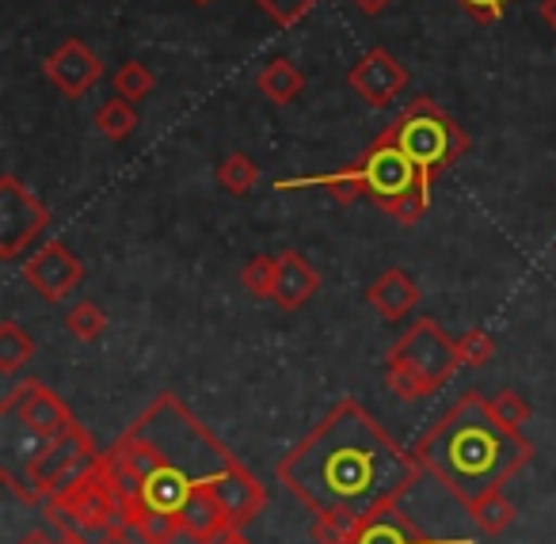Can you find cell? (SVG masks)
Listing matches in <instances>:
<instances>
[{"mask_svg":"<svg viewBox=\"0 0 556 544\" xmlns=\"http://www.w3.org/2000/svg\"><path fill=\"white\" fill-rule=\"evenodd\" d=\"M320 0H255V9H260L275 27H282V31H290V27L302 24Z\"/></svg>","mask_w":556,"mask_h":544,"instance_id":"cell-28","label":"cell"},{"mask_svg":"<svg viewBox=\"0 0 556 544\" xmlns=\"http://www.w3.org/2000/svg\"><path fill=\"white\" fill-rule=\"evenodd\" d=\"M275 278H278V260H270V255H263V252L252 255V260L240 267V286L260 301H270V293H275Z\"/></svg>","mask_w":556,"mask_h":544,"instance_id":"cell-26","label":"cell"},{"mask_svg":"<svg viewBox=\"0 0 556 544\" xmlns=\"http://www.w3.org/2000/svg\"><path fill=\"white\" fill-rule=\"evenodd\" d=\"M401 141V149L419 164L427 179H439L442 172H450L465 153L472 149L469 134L462 130V123H454L446 107L431 96H416L404 103V111L396 115V123H389Z\"/></svg>","mask_w":556,"mask_h":544,"instance_id":"cell-5","label":"cell"},{"mask_svg":"<svg viewBox=\"0 0 556 544\" xmlns=\"http://www.w3.org/2000/svg\"><path fill=\"white\" fill-rule=\"evenodd\" d=\"M351 164H355L358 179H363L366 199H370L378 210H386L396 225L412 229V225H419L427 217L434 184L401 149L393 126H386V130H381Z\"/></svg>","mask_w":556,"mask_h":544,"instance_id":"cell-4","label":"cell"},{"mask_svg":"<svg viewBox=\"0 0 556 544\" xmlns=\"http://www.w3.org/2000/svg\"><path fill=\"white\" fill-rule=\"evenodd\" d=\"M214 179L222 184L225 194H237V199H244V194L260 184V164H255L248 153H229V156H222V161H217Z\"/></svg>","mask_w":556,"mask_h":544,"instance_id":"cell-21","label":"cell"},{"mask_svg":"<svg viewBox=\"0 0 556 544\" xmlns=\"http://www.w3.org/2000/svg\"><path fill=\"white\" fill-rule=\"evenodd\" d=\"M469 518L477 521L480 533L488 536H500L503 529L515 521V506H510V498L503 495V491H492V495L477 498V503L469 506Z\"/></svg>","mask_w":556,"mask_h":544,"instance_id":"cell-24","label":"cell"},{"mask_svg":"<svg viewBox=\"0 0 556 544\" xmlns=\"http://www.w3.org/2000/svg\"><path fill=\"white\" fill-rule=\"evenodd\" d=\"M47 229L50 210L16 176H0V260L16 263Z\"/></svg>","mask_w":556,"mask_h":544,"instance_id":"cell-8","label":"cell"},{"mask_svg":"<svg viewBox=\"0 0 556 544\" xmlns=\"http://www.w3.org/2000/svg\"><path fill=\"white\" fill-rule=\"evenodd\" d=\"M355 544H439V541H434L427 529H419L416 521L401 510V506L389 503L363 521Z\"/></svg>","mask_w":556,"mask_h":544,"instance_id":"cell-17","label":"cell"},{"mask_svg":"<svg viewBox=\"0 0 556 544\" xmlns=\"http://www.w3.org/2000/svg\"><path fill=\"white\" fill-rule=\"evenodd\" d=\"M492 354H495V339L488 336V331L472 328L457 339V358H462V366H484Z\"/></svg>","mask_w":556,"mask_h":544,"instance_id":"cell-30","label":"cell"},{"mask_svg":"<svg viewBox=\"0 0 556 544\" xmlns=\"http://www.w3.org/2000/svg\"><path fill=\"white\" fill-rule=\"evenodd\" d=\"M389 366H404L419 377L431 392H439L450 377L457 374L462 358H457V343L442 331L439 320L431 316H419L393 346H389Z\"/></svg>","mask_w":556,"mask_h":544,"instance_id":"cell-7","label":"cell"},{"mask_svg":"<svg viewBox=\"0 0 556 544\" xmlns=\"http://www.w3.org/2000/svg\"><path fill=\"white\" fill-rule=\"evenodd\" d=\"M58 544H96V541L80 533V529H58Z\"/></svg>","mask_w":556,"mask_h":544,"instance_id":"cell-34","label":"cell"},{"mask_svg":"<svg viewBox=\"0 0 556 544\" xmlns=\"http://www.w3.org/2000/svg\"><path fill=\"white\" fill-rule=\"evenodd\" d=\"M176 518H179V529H184L187 536H194L199 544H217L222 536L232 533L229 514H225L222 498H217L210 488H194L191 498L179 506Z\"/></svg>","mask_w":556,"mask_h":544,"instance_id":"cell-13","label":"cell"},{"mask_svg":"<svg viewBox=\"0 0 556 544\" xmlns=\"http://www.w3.org/2000/svg\"><path fill=\"white\" fill-rule=\"evenodd\" d=\"M0 415L20 422V427L35 430V434L50 438V442L77 427V419H73V412L65 407V400L54 396L42 381L16 384V389L4 396V404H0Z\"/></svg>","mask_w":556,"mask_h":544,"instance_id":"cell-9","label":"cell"},{"mask_svg":"<svg viewBox=\"0 0 556 544\" xmlns=\"http://www.w3.org/2000/svg\"><path fill=\"white\" fill-rule=\"evenodd\" d=\"M35 358V339L16 320H0V374H20Z\"/></svg>","mask_w":556,"mask_h":544,"instance_id":"cell-22","label":"cell"},{"mask_svg":"<svg viewBox=\"0 0 556 544\" xmlns=\"http://www.w3.org/2000/svg\"><path fill=\"white\" fill-rule=\"evenodd\" d=\"M210 491L222 498V506H225V514H229L232 529L248 526V521H252L255 514L263 510V483L255 480V476L248 472L244 465L229 468V472H225Z\"/></svg>","mask_w":556,"mask_h":544,"instance_id":"cell-15","label":"cell"},{"mask_svg":"<svg viewBox=\"0 0 556 544\" xmlns=\"http://www.w3.org/2000/svg\"><path fill=\"white\" fill-rule=\"evenodd\" d=\"M348 85L370 111H389L412 85V73L386 47H370L348 69Z\"/></svg>","mask_w":556,"mask_h":544,"instance_id":"cell-10","label":"cell"},{"mask_svg":"<svg viewBox=\"0 0 556 544\" xmlns=\"http://www.w3.org/2000/svg\"><path fill=\"white\" fill-rule=\"evenodd\" d=\"M20 544H58V541H50L47 533H27V536H24V541H20Z\"/></svg>","mask_w":556,"mask_h":544,"instance_id":"cell-36","label":"cell"},{"mask_svg":"<svg viewBox=\"0 0 556 544\" xmlns=\"http://www.w3.org/2000/svg\"><path fill=\"white\" fill-rule=\"evenodd\" d=\"M305 187H320V191L332 194L340 206H351L355 199H366L363 191V179H358L355 164L340 172H320V176H298V179H278L275 191H305Z\"/></svg>","mask_w":556,"mask_h":544,"instance_id":"cell-19","label":"cell"},{"mask_svg":"<svg viewBox=\"0 0 556 544\" xmlns=\"http://www.w3.org/2000/svg\"><path fill=\"white\" fill-rule=\"evenodd\" d=\"M24 282L50 305H62L80 282H85V263L65 244H42L31 260L24 263Z\"/></svg>","mask_w":556,"mask_h":544,"instance_id":"cell-12","label":"cell"},{"mask_svg":"<svg viewBox=\"0 0 556 544\" xmlns=\"http://www.w3.org/2000/svg\"><path fill=\"white\" fill-rule=\"evenodd\" d=\"M217 544H248V541H244V536H237V533H229V536H222Z\"/></svg>","mask_w":556,"mask_h":544,"instance_id":"cell-37","label":"cell"},{"mask_svg":"<svg viewBox=\"0 0 556 544\" xmlns=\"http://www.w3.org/2000/svg\"><path fill=\"white\" fill-rule=\"evenodd\" d=\"M457 9L477 20V24H500L515 9V0H457Z\"/></svg>","mask_w":556,"mask_h":544,"instance_id":"cell-32","label":"cell"},{"mask_svg":"<svg viewBox=\"0 0 556 544\" xmlns=\"http://www.w3.org/2000/svg\"><path fill=\"white\" fill-rule=\"evenodd\" d=\"M424 465L404 453L358 400H340L287 457L278 460V480L317 518L366 521L374 510L401 503L416 488Z\"/></svg>","mask_w":556,"mask_h":544,"instance_id":"cell-1","label":"cell"},{"mask_svg":"<svg viewBox=\"0 0 556 544\" xmlns=\"http://www.w3.org/2000/svg\"><path fill=\"white\" fill-rule=\"evenodd\" d=\"M538 16L548 24V31H556V0H541V4H538Z\"/></svg>","mask_w":556,"mask_h":544,"instance_id":"cell-35","label":"cell"},{"mask_svg":"<svg viewBox=\"0 0 556 544\" xmlns=\"http://www.w3.org/2000/svg\"><path fill=\"white\" fill-rule=\"evenodd\" d=\"M42 77L65 96V100H85L96 85L103 80V62L92 47L80 39H65L58 50H50L42 62Z\"/></svg>","mask_w":556,"mask_h":544,"instance_id":"cell-11","label":"cell"},{"mask_svg":"<svg viewBox=\"0 0 556 544\" xmlns=\"http://www.w3.org/2000/svg\"><path fill=\"white\" fill-rule=\"evenodd\" d=\"M65 331L73 339H80V343H92V339H100L108 331V313L96 301H80V305H73L65 313Z\"/></svg>","mask_w":556,"mask_h":544,"instance_id":"cell-25","label":"cell"},{"mask_svg":"<svg viewBox=\"0 0 556 544\" xmlns=\"http://www.w3.org/2000/svg\"><path fill=\"white\" fill-rule=\"evenodd\" d=\"M351 4H355L363 16H381V12H386L393 0H351Z\"/></svg>","mask_w":556,"mask_h":544,"instance_id":"cell-33","label":"cell"},{"mask_svg":"<svg viewBox=\"0 0 556 544\" xmlns=\"http://www.w3.org/2000/svg\"><path fill=\"white\" fill-rule=\"evenodd\" d=\"M191 4H199V9H206V4H214V0H191Z\"/></svg>","mask_w":556,"mask_h":544,"instance_id":"cell-38","label":"cell"},{"mask_svg":"<svg viewBox=\"0 0 556 544\" xmlns=\"http://www.w3.org/2000/svg\"><path fill=\"white\" fill-rule=\"evenodd\" d=\"M416 460L457 498L472 506L500 491L530 460L533 445L522 430H507L488 412V396L465 392L416 442Z\"/></svg>","mask_w":556,"mask_h":544,"instance_id":"cell-2","label":"cell"},{"mask_svg":"<svg viewBox=\"0 0 556 544\" xmlns=\"http://www.w3.org/2000/svg\"><path fill=\"white\" fill-rule=\"evenodd\" d=\"M111 88H115V96H123V100L141 103L156 92V77L146 62H123L111 73Z\"/></svg>","mask_w":556,"mask_h":544,"instance_id":"cell-23","label":"cell"},{"mask_svg":"<svg viewBox=\"0 0 556 544\" xmlns=\"http://www.w3.org/2000/svg\"><path fill=\"white\" fill-rule=\"evenodd\" d=\"M92 465H96L92 438H88L85 427L77 422L70 434L54 438V442H50L47 450L27 465L24 476H12V480H4V483L16 488L24 498H31V503H42V498H50V495H58V491L70 488V483L77 480L80 472H88Z\"/></svg>","mask_w":556,"mask_h":544,"instance_id":"cell-6","label":"cell"},{"mask_svg":"<svg viewBox=\"0 0 556 544\" xmlns=\"http://www.w3.org/2000/svg\"><path fill=\"white\" fill-rule=\"evenodd\" d=\"M488 412H492L495 422L507 430H522L533 415L530 404H526V396H518L515 389H503V392H495V396H488Z\"/></svg>","mask_w":556,"mask_h":544,"instance_id":"cell-27","label":"cell"},{"mask_svg":"<svg viewBox=\"0 0 556 544\" xmlns=\"http://www.w3.org/2000/svg\"><path fill=\"white\" fill-rule=\"evenodd\" d=\"M138 123H141L138 103L123 100V96H111V100L96 111V130H100L108 141H115V146H123V141L138 130Z\"/></svg>","mask_w":556,"mask_h":544,"instance_id":"cell-20","label":"cell"},{"mask_svg":"<svg viewBox=\"0 0 556 544\" xmlns=\"http://www.w3.org/2000/svg\"><path fill=\"white\" fill-rule=\"evenodd\" d=\"M130 430L153 450L156 465L176 468V472H184L187 480L202 483V488H214L229 468L240 465V460L187 412L184 400L172 396V392L156 396L153 404L134 419Z\"/></svg>","mask_w":556,"mask_h":544,"instance_id":"cell-3","label":"cell"},{"mask_svg":"<svg viewBox=\"0 0 556 544\" xmlns=\"http://www.w3.org/2000/svg\"><path fill=\"white\" fill-rule=\"evenodd\" d=\"M317 290H320V275L302 252L290 248V252L278 255V278H275V293H270V301H275L282 313L302 308L305 301L317 298Z\"/></svg>","mask_w":556,"mask_h":544,"instance_id":"cell-14","label":"cell"},{"mask_svg":"<svg viewBox=\"0 0 556 544\" xmlns=\"http://www.w3.org/2000/svg\"><path fill=\"white\" fill-rule=\"evenodd\" d=\"M358 529H363V521L332 518V514H325V518L313 521V541L317 544H355Z\"/></svg>","mask_w":556,"mask_h":544,"instance_id":"cell-29","label":"cell"},{"mask_svg":"<svg viewBox=\"0 0 556 544\" xmlns=\"http://www.w3.org/2000/svg\"><path fill=\"white\" fill-rule=\"evenodd\" d=\"M255 88L263 92V100L275 103V107H290L298 96L305 92V73L298 69L290 58H270L260 73H255Z\"/></svg>","mask_w":556,"mask_h":544,"instance_id":"cell-18","label":"cell"},{"mask_svg":"<svg viewBox=\"0 0 556 544\" xmlns=\"http://www.w3.org/2000/svg\"><path fill=\"white\" fill-rule=\"evenodd\" d=\"M366 301H370V305L378 308L381 320L396 324V320H404V316L416 313V305H419V286H416V278H412L404 267H389L386 275H381L378 282H374L370 290H366Z\"/></svg>","mask_w":556,"mask_h":544,"instance_id":"cell-16","label":"cell"},{"mask_svg":"<svg viewBox=\"0 0 556 544\" xmlns=\"http://www.w3.org/2000/svg\"><path fill=\"white\" fill-rule=\"evenodd\" d=\"M386 384H389V392L393 396H401V400H424V396H431V389H427L424 381H419L412 369H404V366H389L386 362Z\"/></svg>","mask_w":556,"mask_h":544,"instance_id":"cell-31","label":"cell"}]
</instances>
